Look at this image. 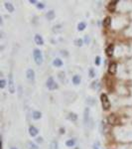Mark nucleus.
Wrapping results in <instances>:
<instances>
[{"instance_id": "1", "label": "nucleus", "mask_w": 132, "mask_h": 149, "mask_svg": "<svg viewBox=\"0 0 132 149\" xmlns=\"http://www.w3.org/2000/svg\"><path fill=\"white\" fill-rule=\"evenodd\" d=\"M33 58H34V61L36 62L37 65H42V63H43V56H42V52L40 50H38V49L34 50Z\"/></svg>"}, {"instance_id": "2", "label": "nucleus", "mask_w": 132, "mask_h": 149, "mask_svg": "<svg viewBox=\"0 0 132 149\" xmlns=\"http://www.w3.org/2000/svg\"><path fill=\"white\" fill-rule=\"evenodd\" d=\"M100 100H101V105H102V109L104 110H107L110 108V101L107 97V95L105 94H102L100 95Z\"/></svg>"}, {"instance_id": "3", "label": "nucleus", "mask_w": 132, "mask_h": 149, "mask_svg": "<svg viewBox=\"0 0 132 149\" xmlns=\"http://www.w3.org/2000/svg\"><path fill=\"white\" fill-rule=\"evenodd\" d=\"M107 122L109 125H118L120 123V119H119L118 116H116L115 114H111L107 117Z\"/></svg>"}, {"instance_id": "4", "label": "nucleus", "mask_w": 132, "mask_h": 149, "mask_svg": "<svg viewBox=\"0 0 132 149\" xmlns=\"http://www.w3.org/2000/svg\"><path fill=\"white\" fill-rule=\"evenodd\" d=\"M8 89H9L10 94H14V93H15V84H14V80H13V75H12V73H10V74H9Z\"/></svg>"}, {"instance_id": "5", "label": "nucleus", "mask_w": 132, "mask_h": 149, "mask_svg": "<svg viewBox=\"0 0 132 149\" xmlns=\"http://www.w3.org/2000/svg\"><path fill=\"white\" fill-rule=\"evenodd\" d=\"M46 84H47V87H48V89L49 90H51V91H53V90H56L57 88H58V86H57V83L55 82L54 81V79L52 77H50L48 80H47V82H46Z\"/></svg>"}, {"instance_id": "6", "label": "nucleus", "mask_w": 132, "mask_h": 149, "mask_svg": "<svg viewBox=\"0 0 132 149\" xmlns=\"http://www.w3.org/2000/svg\"><path fill=\"white\" fill-rule=\"evenodd\" d=\"M26 77H27V79H28V80H29L30 81H33L34 80H35V72H34L32 69H29V70H27Z\"/></svg>"}, {"instance_id": "7", "label": "nucleus", "mask_w": 132, "mask_h": 149, "mask_svg": "<svg viewBox=\"0 0 132 149\" xmlns=\"http://www.w3.org/2000/svg\"><path fill=\"white\" fill-rule=\"evenodd\" d=\"M116 71H117V64L116 63L109 64V66H108V73L110 75H114L116 73Z\"/></svg>"}, {"instance_id": "8", "label": "nucleus", "mask_w": 132, "mask_h": 149, "mask_svg": "<svg viewBox=\"0 0 132 149\" xmlns=\"http://www.w3.org/2000/svg\"><path fill=\"white\" fill-rule=\"evenodd\" d=\"M113 52H114V45H109L105 50V53L108 57H112L113 56Z\"/></svg>"}, {"instance_id": "9", "label": "nucleus", "mask_w": 132, "mask_h": 149, "mask_svg": "<svg viewBox=\"0 0 132 149\" xmlns=\"http://www.w3.org/2000/svg\"><path fill=\"white\" fill-rule=\"evenodd\" d=\"M118 3V1H111V2H109V4H108V10L110 11V12H114L115 11V9H116V4Z\"/></svg>"}, {"instance_id": "10", "label": "nucleus", "mask_w": 132, "mask_h": 149, "mask_svg": "<svg viewBox=\"0 0 132 149\" xmlns=\"http://www.w3.org/2000/svg\"><path fill=\"white\" fill-rule=\"evenodd\" d=\"M35 43L37 44V45H44V40H43V38H42V36L39 35V34H37V35H35Z\"/></svg>"}, {"instance_id": "11", "label": "nucleus", "mask_w": 132, "mask_h": 149, "mask_svg": "<svg viewBox=\"0 0 132 149\" xmlns=\"http://www.w3.org/2000/svg\"><path fill=\"white\" fill-rule=\"evenodd\" d=\"M38 132H39V130L35 126H30L29 127V133H30L31 136H36L38 134Z\"/></svg>"}, {"instance_id": "12", "label": "nucleus", "mask_w": 132, "mask_h": 149, "mask_svg": "<svg viewBox=\"0 0 132 149\" xmlns=\"http://www.w3.org/2000/svg\"><path fill=\"white\" fill-rule=\"evenodd\" d=\"M102 24H103V26H104V27H109V26H110V24H111V18H110V17H109V16H107V17H105V18H104V20H103V23H102Z\"/></svg>"}, {"instance_id": "13", "label": "nucleus", "mask_w": 132, "mask_h": 149, "mask_svg": "<svg viewBox=\"0 0 132 149\" xmlns=\"http://www.w3.org/2000/svg\"><path fill=\"white\" fill-rule=\"evenodd\" d=\"M5 8H6L10 13L14 12V6L11 3H9V2H6V3H5Z\"/></svg>"}, {"instance_id": "14", "label": "nucleus", "mask_w": 132, "mask_h": 149, "mask_svg": "<svg viewBox=\"0 0 132 149\" xmlns=\"http://www.w3.org/2000/svg\"><path fill=\"white\" fill-rule=\"evenodd\" d=\"M32 116H33V118L34 119H40L41 117H42V113L40 112V111H33V113H32Z\"/></svg>"}, {"instance_id": "15", "label": "nucleus", "mask_w": 132, "mask_h": 149, "mask_svg": "<svg viewBox=\"0 0 132 149\" xmlns=\"http://www.w3.org/2000/svg\"><path fill=\"white\" fill-rule=\"evenodd\" d=\"M53 64L54 66H56V67H62L63 66V61L61 59H55Z\"/></svg>"}, {"instance_id": "16", "label": "nucleus", "mask_w": 132, "mask_h": 149, "mask_svg": "<svg viewBox=\"0 0 132 149\" xmlns=\"http://www.w3.org/2000/svg\"><path fill=\"white\" fill-rule=\"evenodd\" d=\"M89 114H90V109L86 108L84 109V117H83V121L85 124L87 123V120H89Z\"/></svg>"}, {"instance_id": "17", "label": "nucleus", "mask_w": 132, "mask_h": 149, "mask_svg": "<svg viewBox=\"0 0 132 149\" xmlns=\"http://www.w3.org/2000/svg\"><path fill=\"white\" fill-rule=\"evenodd\" d=\"M47 18L49 19V20H53L54 18H55V12H54V10H51V11H49L48 13H47Z\"/></svg>"}, {"instance_id": "18", "label": "nucleus", "mask_w": 132, "mask_h": 149, "mask_svg": "<svg viewBox=\"0 0 132 149\" xmlns=\"http://www.w3.org/2000/svg\"><path fill=\"white\" fill-rule=\"evenodd\" d=\"M69 118H70L71 120L75 121V120L78 119V115H77L76 113H74V112H71V113H69Z\"/></svg>"}, {"instance_id": "19", "label": "nucleus", "mask_w": 132, "mask_h": 149, "mask_svg": "<svg viewBox=\"0 0 132 149\" xmlns=\"http://www.w3.org/2000/svg\"><path fill=\"white\" fill-rule=\"evenodd\" d=\"M73 82H74V84H79V82H80V77L79 76H75L73 78Z\"/></svg>"}, {"instance_id": "20", "label": "nucleus", "mask_w": 132, "mask_h": 149, "mask_svg": "<svg viewBox=\"0 0 132 149\" xmlns=\"http://www.w3.org/2000/svg\"><path fill=\"white\" fill-rule=\"evenodd\" d=\"M86 27V24L84 23V22H80L79 25H78V29H79V31H83L84 29Z\"/></svg>"}, {"instance_id": "21", "label": "nucleus", "mask_w": 132, "mask_h": 149, "mask_svg": "<svg viewBox=\"0 0 132 149\" xmlns=\"http://www.w3.org/2000/svg\"><path fill=\"white\" fill-rule=\"evenodd\" d=\"M75 143H76V141H75L74 139H70V140H68L66 142V145L68 147H72V146L75 145Z\"/></svg>"}, {"instance_id": "22", "label": "nucleus", "mask_w": 132, "mask_h": 149, "mask_svg": "<svg viewBox=\"0 0 132 149\" xmlns=\"http://www.w3.org/2000/svg\"><path fill=\"white\" fill-rule=\"evenodd\" d=\"M28 146H29V149H39L38 148V146H37L36 144H34L33 142H29V143H28Z\"/></svg>"}, {"instance_id": "23", "label": "nucleus", "mask_w": 132, "mask_h": 149, "mask_svg": "<svg viewBox=\"0 0 132 149\" xmlns=\"http://www.w3.org/2000/svg\"><path fill=\"white\" fill-rule=\"evenodd\" d=\"M50 148L58 149V143H57V141H52V143H51V145H50Z\"/></svg>"}, {"instance_id": "24", "label": "nucleus", "mask_w": 132, "mask_h": 149, "mask_svg": "<svg viewBox=\"0 0 132 149\" xmlns=\"http://www.w3.org/2000/svg\"><path fill=\"white\" fill-rule=\"evenodd\" d=\"M75 44H76L77 46L80 47V46H82V40H81V39H77V40L75 41Z\"/></svg>"}, {"instance_id": "25", "label": "nucleus", "mask_w": 132, "mask_h": 149, "mask_svg": "<svg viewBox=\"0 0 132 149\" xmlns=\"http://www.w3.org/2000/svg\"><path fill=\"white\" fill-rule=\"evenodd\" d=\"M94 63H95V65H96V66H99V65H100V57H98V56H97V57L95 58Z\"/></svg>"}, {"instance_id": "26", "label": "nucleus", "mask_w": 132, "mask_h": 149, "mask_svg": "<svg viewBox=\"0 0 132 149\" xmlns=\"http://www.w3.org/2000/svg\"><path fill=\"white\" fill-rule=\"evenodd\" d=\"M5 86H6V81H4V80H1V81H0V88H1V89H4Z\"/></svg>"}, {"instance_id": "27", "label": "nucleus", "mask_w": 132, "mask_h": 149, "mask_svg": "<svg viewBox=\"0 0 132 149\" xmlns=\"http://www.w3.org/2000/svg\"><path fill=\"white\" fill-rule=\"evenodd\" d=\"M92 87H93V89H96V90H97V89L99 88V86H98V81H93V86H92Z\"/></svg>"}, {"instance_id": "28", "label": "nucleus", "mask_w": 132, "mask_h": 149, "mask_svg": "<svg viewBox=\"0 0 132 149\" xmlns=\"http://www.w3.org/2000/svg\"><path fill=\"white\" fill-rule=\"evenodd\" d=\"M37 8L38 9H44L45 8V5L43 3H37Z\"/></svg>"}, {"instance_id": "29", "label": "nucleus", "mask_w": 132, "mask_h": 149, "mask_svg": "<svg viewBox=\"0 0 132 149\" xmlns=\"http://www.w3.org/2000/svg\"><path fill=\"white\" fill-rule=\"evenodd\" d=\"M86 100H87V102H90L91 104H94V101H93V100H94V98H93V97H89Z\"/></svg>"}, {"instance_id": "30", "label": "nucleus", "mask_w": 132, "mask_h": 149, "mask_svg": "<svg viewBox=\"0 0 132 149\" xmlns=\"http://www.w3.org/2000/svg\"><path fill=\"white\" fill-rule=\"evenodd\" d=\"M90 77H91V78H94V72H93V69H90Z\"/></svg>"}, {"instance_id": "31", "label": "nucleus", "mask_w": 132, "mask_h": 149, "mask_svg": "<svg viewBox=\"0 0 132 149\" xmlns=\"http://www.w3.org/2000/svg\"><path fill=\"white\" fill-rule=\"evenodd\" d=\"M36 140H37V142H38V143H42V141H43L42 137H38V138H37Z\"/></svg>"}, {"instance_id": "32", "label": "nucleus", "mask_w": 132, "mask_h": 149, "mask_svg": "<svg viewBox=\"0 0 132 149\" xmlns=\"http://www.w3.org/2000/svg\"><path fill=\"white\" fill-rule=\"evenodd\" d=\"M30 3H31V4H35V3H37V2H36L35 0H30Z\"/></svg>"}, {"instance_id": "33", "label": "nucleus", "mask_w": 132, "mask_h": 149, "mask_svg": "<svg viewBox=\"0 0 132 149\" xmlns=\"http://www.w3.org/2000/svg\"><path fill=\"white\" fill-rule=\"evenodd\" d=\"M85 42H86V43L89 42V38H87V36H85Z\"/></svg>"}, {"instance_id": "34", "label": "nucleus", "mask_w": 132, "mask_h": 149, "mask_svg": "<svg viewBox=\"0 0 132 149\" xmlns=\"http://www.w3.org/2000/svg\"><path fill=\"white\" fill-rule=\"evenodd\" d=\"M93 149H98V148H97L96 146H94V147H93Z\"/></svg>"}, {"instance_id": "35", "label": "nucleus", "mask_w": 132, "mask_h": 149, "mask_svg": "<svg viewBox=\"0 0 132 149\" xmlns=\"http://www.w3.org/2000/svg\"><path fill=\"white\" fill-rule=\"evenodd\" d=\"M11 149H17V148H15V147H12V148H11Z\"/></svg>"}]
</instances>
